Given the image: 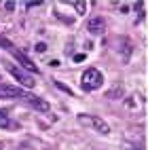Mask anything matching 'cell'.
Instances as JSON below:
<instances>
[{
  "label": "cell",
  "instance_id": "cell-1",
  "mask_svg": "<svg viewBox=\"0 0 148 150\" xmlns=\"http://www.w3.org/2000/svg\"><path fill=\"white\" fill-rule=\"evenodd\" d=\"M104 85V74L97 68H87L81 76V87L85 91H97Z\"/></svg>",
  "mask_w": 148,
  "mask_h": 150
},
{
  "label": "cell",
  "instance_id": "cell-3",
  "mask_svg": "<svg viewBox=\"0 0 148 150\" xmlns=\"http://www.w3.org/2000/svg\"><path fill=\"white\" fill-rule=\"evenodd\" d=\"M6 70H8V74H11V76L15 78V81L19 83V85H23V87H28V89H32V87L36 85V81H34V78L30 76L28 72H23V70H19L17 66H8Z\"/></svg>",
  "mask_w": 148,
  "mask_h": 150
},
{
  "label": "cell",
  "instance_id": "cell-2",
  "mask_svg": "<svg viewBox=\"0 0 148 150\" xmlns=\"http://www.w3.org/2000/svg\"><path fill=\"white\" fill-rule=\"evenodd\" d=\"M78 123H83V125H91L97 133H102V135H106V133H110V127H108V123L104 121V118H100V116H89V114H78Z\"/></svg>",
  "mask_w": 148,
  "mask_h": 150
},
{
  "label": "cell",
  "instance_id": "cell-6",
  "mask_svg": "<svg viewBox=\"0 0 148 150\" xmlns=\"http://www.w3.org/2000/svg\"><path fill=\"white\" fill-rule=\"evenodd\" d=\"M23 89L19 87H13V85H0V97L2 99H23Z\"/></svg>",
  "mask_w": 148,
  "mask_h": 150
},
{
  "label": "cell",
  "instance_id": "cell-10",
  "mask_svg": "<svg viewBox=\"0 0 148 150\" xmlns=\"http://www.w3.org/2000/svg\"><path fill=\"white\" fill-rule=\"evenodd\" d=\"M4 8L6 11H15V2H4Z\"/></svg>",
  "mask_w": 148,
  "mask_h": 150
},
{
  "label": "cell",
  "instance_id": "cell-11",
  "mask_svg": "<svg viewBox=\"0 0 148 150\" xmlns=\"http://www.w3.org/2000/svg\"><path fill=\"white\" fill-rule=\"evenodd\" d=\"M129 150H142V148H140V146H135V144H131V146H129Z\"/></svg>",
  "mask_w": 148,
  "mask_h": 150
},
{
  "label": "cell",
  "instance_id": "cell-5",
  "mask_svg": "<svg viewBox=\"0 0 148 150\" xmlns=\"http://www.w3.org/2000/svg\"><path fill=\"white\" fill-rule=\"evenodd\" d=\"M8 53H11V55L17 59V62H19V64H21V66L25 68V70H30V72H38V66H36V64H34L30 57H25L21 51H17L15 47H11V49H8Z\"/></svg>",
  "mask_w": 148,
  "mask_h": 150
},
{
  "label": "cell",
  "instance_id": "cell-7",
  "mask_svg": "<svg viewBox=\"0 0 148 150\" xmlns=\"http://www.w3.org/2000/svg\"><path fill=\"white\" fill-rule=\"evenodd\" d=\"M11 127H13V121L8 118L4 110H0V129H11Z\"/></svg>",
  "mask_w": 148,
  "mask_h": 150
},
{
  "label": "cell",
  "instance_id": "cell-8",
  "mask_svg": "<svg viewBox=\"0 0 148 150\" xmlns=\"http://www.w3.org/2000/svg\"><path fill=\"white\" fill-rule=\"evenodd\" d=\"M70 4L74 6V11L78 15H85L87 13V2H85V0H74V2H70Z\"/></svg>",
  "mask_w": 148,
  "mask_h": 150
},
{
  "label": "cell",
  "instance_id": "cell-9",
  "mask_svg": "<svg viewBox=\"0 0 148 150\" xmlns=\"http://www.w3.org/2000/svg\"><path fill=\"white\" fill-rule=\"evenodd\" d=\"M36 51H38V53H45V51H47V45H45V42H38V45H36Z\"/></svg>",
  "mask_w": 148,
  "mask_h": 150
},
{
  "label": "cell",
  "instance_id": "cell-4",
  "mask_svg": "<svg viewBox=\"0 0 148 150\" xmlns=\"http://www.w3.org/2000/svg\"><path fill=\"white\" fill-rule=\"evenodd\" d=\"M87 32L89 34H93V36H102L106 32V19L104 17H91L89 19V23H87Z\"/></svg>",
  "mask_w": 148,
  "mask_h": 150
}]
</instances>
